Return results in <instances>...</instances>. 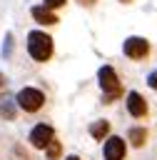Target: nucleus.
<instances>
[{"label":"nucleus","instance_id":"nucleus-1","mask_svg":"<svg viewBox=\"0 0 157 160\" xmlns=\"http://www.w3.org/2000/svg\"><path fill=\"white\" fill-rule=\"evenodd\" d=\"M55 52V42L45 30H32L27 32V55L35 62H47Z\"/></svg>","mask_w":157,"mask_h":160},{"label":"nucleus","instance_id":"nucleus-2","mask_svg":"<svg viewBox=\"0 0 157 160\" xmlns=\"http://www.w3.org/2000/svg\"><path fill=\"white\" fill-rule=\"evenodd\" d=\"M15 102H17V108L22 112H37L45 105V92L40 88H30V85L27 88H20L17 95H15Z\"/></svg>","mask_w":157,"mask_h":160},{"label":"nucleus","instance_id":"nucleus-3","mask_svg":"<svg viewBox=\"0 0 157 160\" xmlns=\"http://www.w3.org/2000/svg\"><path fill=\"white\" fill-rule=\"evenodd\" d=\"M97 80H100V88H102V92H105V102H110V100H115V98L122 95L120 78H117V72H115L112 65H102L100 72H97Z\"/></svg>","mask_w":157,"mask_h":160},{"label":"nucleus","instance_id":"nucleus-4","mask_svg":"<svg viewBox=\"0 0 157 160\" xmlns=\"http://www.w3.org/2000/svg\"><path fill=\"white\" fill-rule=\"evenodd\" d=\"M30 145L35 148V150H45L47 148V142L50 140H55V128L52 125H47V122H37L32 130H30Z\"/></svg>","mask_w":157,"mask_h":160},{"label":"nucleus","instance_id":"nucleus-5","mask_svg":"<svg viewBox=\"0 0 157 160\" xmlns=\"http://www.w3.org/2000/svg\"><path fill=\"white\" fill-rule=\"evenodd\" d=\"M122 52L130 60H145L150 55V42L145 38H127L125 45H122Z\"/></svg>","mask_w":157,"mask_h":160},{"label":"nucleus","instance_id":"nucleus-6","mask_svg":"<svg viewBox=\"0 0 157 160\" xmlns=\"http://www.w3.org/2000/svg\"><path fill=\"white\" fill-rule=\"evenodd\" d=\"M102 155H105V160H125V155H127V145H125V140L117 138V135H110V138L105 140Z\"/></svg>","mask_w":157,"mask_h":160},{"label":"nucleus","instance_id":"nucleus-7","mask_svg":"<svg viewBox=\"0 0 157 160\" xmlns=\"http://www.w3.org/2000/svg\"><path fill=\"white\" fill-rule=\"evenodd\" d=\"M127 110H130L132 118H145V115H147V102H145V98L132 90V92L127 95Z\"/></svg>","mask_w":157,"mask_h":160},{"label":"nucleus","instance_id":"nucleus-8","mask_svg":"<svg viewBox=\"0 0 157 160\" xmlns=\"http://www.w3.org/2000/svg\"><path fill=\"white\" fill-rule=\"evenodd\" d=\"M30 15H32L35 22H40V25H57V22H60L57 15H55V10H47L45 5H35V8L30 10Z\"/></svg>","mask_w":157,"mask_h":160},{"label":"nucleus","instance_id":"nucleus-9","mask_svg":"<svg viewBox=\"0 0 157 160\" xmlns=\"http://www.w3.org/2000/svg\"><path fill=\"white\" fill-rule=\"evenodd\" d=\"M107 132H110V122H107V120H95V122L90 125V135H92L95 140H105Z\"/></svg>","mask_w":157,"mask_h":160},{"label":"nucleus","instance_id":"nucleus-10","mask_svg":"<svg viewBox=\"0 0 157 160\" xmlns=\"http://www.w3.org/2000/svg\"><path fill=\"white\" fill-rule=\"evenodd\" d=\"M130 142H132L135 148H142V145L147 142V130H145V128H132V130H130Z\"/></svg>","mask_w":157,"mask_h":160},{"label":"nucleus","instance_id":"nucleus-11","mask_svg":"<svg viewBox=\"0 0 157 160\" xmlns=\"http://www.w3.org/2000/svg\"><path fill=\"white\" fill-rule=\"evenodd\" d=\"M60 155H62V142L60 140H50L47 148H45V158L47 160H60Z\"/></svg>","mask_w":157,"mask_h":160},{"label":"nucleus","instance_id":"nucleus-12","mask_svg":"<svg viewBox=\"0 0 157 160\" xmlns=\"http://www.w3.org/2000/svg\"><path fill=\"white\" fill-rule=\"evenodd\" d=\"M67 0H42V5L47 8V10H57V8H62Z\"/></svg>","mask_w":157,"mask_h":160},{"label":"nucleus","instance_id":"nucleus-13","mask_svg":"<svg viewBox=\"0 0 157 160\" xmlns=\"http://www.w3.org/2000/svg\"><path fill=\"white\" fill-rule=\"evenodd\" d=\"M0 112H2V115H5L7 120H12V118H15V110H12L10 105H2V110H0Z\"/></svg>","mask_w":157,"mask_h":160},{"label":"nucleus","instance_id":"nucleus-14","mask_svg":"<svg viewBox=\"0 0 157 160\" xmlns=\"http://www.w3.org/2000/svg\"><path fill=\"white\" fill-rule=\"evenodd\" d=\"M5 88H7V80H5V75L0 72V98H2V92H5Z\"/></svg>","mask_w":157,"mask_h":160},{"label":"nucleus","instance_id":"nucleus-15","mask_svg":"<svg viewBox=\"0 0 157 160\" xmlns=\"http://www.w3.org/2000/svg\"><path fill=\"white\" fill-rule=\"evenodd\" d=\"M150 88H157V72L150 75Z\"/></svg>","mask_w":157,"mask_h":160},{"label":"nucleus","instance_id":"nucleus-16","mask_svg":"<svg viewBox=\"0 0 157 160\" xmlns=\"http://www.w3.org/2000/svg\"><path fill=\"white\" fill-rule=\"evenodd\" d=\"M77 2H80V5H95L97 0H77Z\"/></svg>","mask_w":157,"mask_h":160},{"label":"nucleus","instance_id":"nucleus-17","mask_svg":"<svg viewBox=\"0 0 157 160\" xmlns=\"http://www.w3.org/2000/svg\"><path fill=\"white\" fill-rule=\"evenodd\" d=\"M65 160H80V158H77V155H67Z\"/></svg>","mask_w":157,"mask_h":160},{"label":"nucleus","instance_id":"nucleus-18","mask_svg":"<svg viewBox=\"0 0 157 160\" xmlns=\"http://www.w3.org/2000/svg\"><path fill=\"white\" fill-rule=\"evenodd\" d=\"M120 2H132V0H120Z\"/></svg>","mask_w":157,"mask_h":160}]
</instances>
